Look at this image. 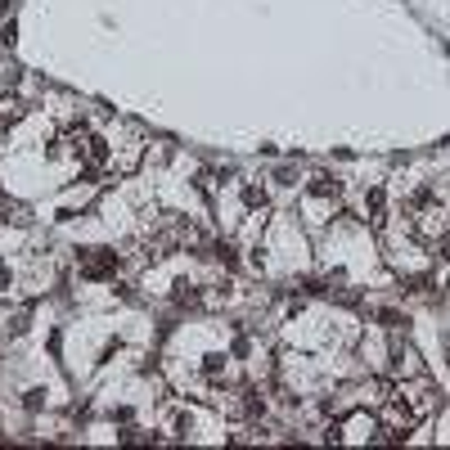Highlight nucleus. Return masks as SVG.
I'll return each instance as SVG.
<instances>
[{
	"label": "nucleus",
	"instance_id": "obj_1",
	"mask_svg": "<svg viewBox=\"0 0 450 450\" xmlns=\"http://www.w3.org/2000/svg\"><path fill=\"white\" fill-rule=\"evenodd\" d=\"M77 266H81L86 280H113V275L122 271V257L113 252V248H86Z\"/></svg>",
	"mask_w": 450,
	"mask_h": 450
},
{
	"label": "nucleus",
	"instance_id": "obj_8",
	"mask_svg": "<svg viewBox=\"0 0 450 450\" xmlns=\"http://www.w3.org/2000/svg\"><path fill=\"white\" fill-rule=\"evenodd\" d=\"M194 185H198V194H207V198H212V194H216V171H198V180H194Z\"/></svg>",
	"mask_w": 450,
	"mask_h": 450
},
{
	"label": "nucleus",
	"instance_id": "obj_5",
	"mask_svg": "<svg viewBox=\"0 0 450 450\" xmlns=\"http://www.w3.org/2000/svg\"><path fill=\"white\" fill-rule=\"evenodd\" d=\"M392 360H396V374H405V378H419V356H415L410 347H396V356H392Z\"/></svg>",
	"mask_w": 450,
	"mask_h": 450
},
{
	"label": "nucleus",
	"instance_id": "obj_9",
	"mask_svg": "<svg viewBox=\"0 0 450 450\" xmlns=\"http://www.w3.org/2000/svg\"><path fill=\"white\" fill-rule=\"evenodd\" d=\"M9 289H14V271H9V266L5 262H0V298H5V293Z\"/></svg>",
	"mask_w": 450,
	"mask_h": 450
},
{
	"label": "nucleus",
	"instance_id": "obj_10",
	"mask_svg": "<svg viewBox=\"0 0 450 450\" xmlns=\"http://www.w3.org/2000/svg\"><path fill=\"white\" fill-rule=\"evenodd\" d=\"M23 405H27V410H41V405H45V392H41V387H32V392H27V401H23Z\"/></svg>",
	"mask_w": 450,
	"mask_h": 450
},
{
	"label": "nucleus",
	"instance_id": "obj_3",
	"mask_svg": "<svg viewBox=\"0 0 450 450\" xmlns=\"http://www.w3.org/2000/svg\"><path fill=\"white\" fill-rule=\"evenodd\" d=\"M365 216H369V225H383V221H387V194H383V189H369V194H365Z\"/></svg>",
	"mask_w": 450,
	"mask_h": 450
},
{
	"label": "nucleus",
	"instance_id": "obj_6",
	"mask_svg": "<svg viewBox=\"0 0 450 450\" xmlns=\"http://www.w3.org/2000/svg\"><path fill=\"white\" fill-rule=\"evenodd\" d=\"M14 122H23V99H0V127H14Z\"/></svg>",
	"mask_w": 450,
	"mask_h": 450
},
{
	"label": "nucleus",
	"instance_id": "obj_7",
	"mask_svg": "<svg viewBox=\"0 0 450 450\" xmlns=\"http://www.w3.org/2000/svg\"><path fill=\"white\" fill-rule=\"evenodd\" d=\"M185 428H194V415H185V410H171V415H167V433H185Z\"/></svg>",
	"mask_w": 450,
	"mask_h": 450
},
{
	"label": "nucleus",
	"instance_id": "obj_2",
	"mask_svg": "<svg viewBox=\"0 0 450 450\" xmlns=\"http://www.w3.org/2000/svg\"><path fill=\"white\" fill-rule=\"evenodd\" d=\"M306 194L320 198V203H338V198H342V180H338V176H329V171H320V176H311Z\"/></svg>",
	"mask_w": 450,
	"mask_h": 450
},
{
	"label": "nucleus",
	"instance_id": "obj_4",
	"mask_svg": "<svg viewBox=\"0 0 450 450\" xmlns=\"http://www.w3.org/2000/svg\"><path fill=\"white\" fill-rule=\"evenodd\" d=\"M243 207H248V212H266V207H271V198H266V189L248 180V185H243Z\"/></svg>",
	"mask_w": 450,
	"mask_h": 450
}]
</instances>
